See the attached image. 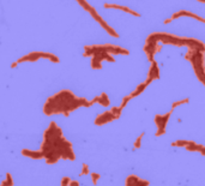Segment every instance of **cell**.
<instances>
[{"label":"cell","instance_id":"obj_1","mask_svg":"<svg viewBox=\"0 0 205 186\" xmlns=\"http://www.w3.org/2000/svg\"><path fill=\"white\" fill-rule=\"evenodd\" d=\"M40 150L47 164H55L60 158L68 161L76 160L72 143L64 137L62 130L55 121H52L46 129Z\"/></svg>","mask_w":205,"mask_h":186},{"label":"cell","instance_id":"obj_2","mask_svg":"<svg viewBox=\"0 0 205 186\" xmlns=\"http://www.w3.org/2000/svg\"><path fill=\"white\" fill-rule=\"evenodd\" d=\"M79 107H91L90 101L85 97H77L71 90L64 89L46 100L42 111L47 117L55 114L68 117L71 112H74Z\"/></svg>","mask_w":205,"mask_h":186},{"label":"cell","instance_id":"obj_3","mask_svg":"<svg viewBox=\"0 0 205 186\" xmlns=\"http://www.w3.org/2000/svg\"><path fill=\"white\" fill-rule=\"evenodd\" d=\"M185 59L192 64L197 78L201 84H204V49L200 48L187 49V53L185 54Z\"/></svg>","mask_w":205,"mask_h":186},{"label":"cell","instance_id":"obj_4","mask_svg":"<svg viewBox=\"0 0 205 186\" xmlns=\"http://www.w3.org/2000/svg\"><path fill=\"white\" fill-rule=\"evenodd\" d=\"M77 1H78V4H79V5H80L85 11H88V12H89V13H90V15H91V16H92V17H94V18H95L100 24H101V27H102V28H105V29L108 31V34H109V35H112V36H114V37H118V36H119V35L115 33V30H114V29H112V28H111V27H109V25H108L103 19L101 18V16H100V15H97L96 10H95L90 4H88V3L85 1V0H77Z\"/></svg>","mask_w":205,"mask_h":186},{"label":"cell","instance_id":"obj_5","mask_svg":"<svg viewBox=\"0 0 205 186\" xmlns=\"http://www.w3.org/2000/svg\"><path fill=\"white\" fill-rule=\"evenodd\" d=\"M41 58H45V59H48L53 62H59V58L52 53H47V52H31L22 58H19L16 62L17 64H21V62H34V61H37L39 59Z\"/></svg>","mask_w":205,"mask_h":186},{"label":"cell","instance_id":"obj_6","mask_svg":"<svg viewBox=\"0 0 205 186\" xmlns=\"http://www.w3.org/2000/svg\"><path fill=\"white\" fill-rule=\"evenodd\" d=\"M173 109H170L168 113L166 114H156L155 118H154V121H155V125L157 127L156 130V133L155 136L156 137H160V136H163L166 133V129H167V124L170 119V115L173 114Z\"/></svg>","mask_w":205,"mask_h":186},{"label":"cell","instance_id":"obj_7","mask_svg":"<svg viewBox=\"0 0 205 186\" xmlns=\"http://www.w3.org/2000/svg\"><path fill=\"white\" fill-rule=\"evenodd\" d=\"M114 120H118V118H117L111 111H106V112L101 113V114H98V115L96 117V119H95V125H96V126H103V125H106V124H108V123H112V121H114Z\"/></svg>","mask_w":205,"mask_h":186},{"label":"cell","instance_id":"obj_8","mask_svg":"<svg viewBox=\"0 0 205 186\" xmlns=\"http://www.w3.org/2000/svg\"><path fill=\"white\" fill-rule=\"evenodd\" d=\"M149 185H150L149 180L142 179L134 174H130L125 179V186H149Z\"/></svg>","mask_w":205,"mask_h":186},{"label":"cell","instance_id":"obj_9","mask_svg":"<svg viewBox=\"0 0 205 186\" xmlns=\"http://www.w3.org/2000/svg\"><path fill=\"white\" fill-rule=\"evenodd\" d=\"M158 78H160V68H158L157 62L154 60V61H151V66L149 68V73H148V77H146L145 83L149 85V84H151L152 80L158 79Z\"/></svg>","mask_w":205,"mask_h":186},{"label":"cell","instance_id":"obj_10","mask_svg":"<svg viewBox=\"0 0 205 186\" xmlns=\"http://www.w3.org/2000/svg\"><path fill=\"white\" fill-rule=\"evenodd\" d=\"M95 103H100L102 107H108L111 105V100L108 97V95L106 94V92H102V94L95 96L91 101H90V106L95 105Z\"/></svg>","mask_w":205,"mask_h":186},{"label":"cell","instance_id":"obj_11","mask_svg":"<svg viewBox=\"0 0 205 186\" xmlns=\"http://www.w3.org/2000/svg\"><path fill=\"white\" fill-rule=\"evenodd\" d=\"M180 17H191V18H195V19L200 21L201 23H204V19H203L201 17H199V16H197L195 13H192V12H189V11H186V10H181V11H178V12L173 13V16L170 17V19L174 21L175 18H180Z\"/></svg>","mask_w":205,"mask_h":186},{"label":"cell","instance_id":"obj_12","mask_svg":"<svg viewBox=\"0 0 205 186\" xmlns=\"http://www.w3.org/2000/svg\"><path fill=\"white\" fill-rule=\"evenodd\" d=\"M22 155L25 156V157H29V158H34V160H42L43 158V154L41 150H29V149H23L22 151Z\"/></svg>","mask_w":205,"mask_h":186},{"label":"cell","instance_id":"obj_13","mask_svg":"<svg viewBox=\"0 0 205 186\" xmlns=\"http://www.w3.org/2000/svg\"><path fill=\"white\" fill-rule=\"evenodd\" d=\"M105 9H115V10H121V11H125L134 17H139L140 15L138 12H136L134 10H131L128 7H125V6H120V5H117V4H105Z\"/></svg>","mask_w":205,"mask_h":186},{"label":"cell","instance_id":"obj_14","mask_svg":"<svg viewBox=\"0 0 205 186\" xmlns=\"http://www.w3.org/2000/svg\"><path fill=\"white\" fill-rule=\"evenodd\" d=\"M148 86V84L144 82V83H142V84H139L132 92H131V94H130V96H131V99H133V97H137L138 95H140L142 94V92L145 90V88Z\"/></svg>","mask_w":205,"mask_h":186},{"label":"cell","instance_id":"obj_15","mask_svg":"<svg viewBox=\"0 0 205 186\" xmlns=\"http://www.w3.org/2000/svg\"><path fill=\"white\" fill-rule=\"evenodd\" d=\"M13 185H15L13 179H12L11 174L7 173V174H6V179L3 180V182H1V185H0V186H13Z\"/></svg>","mask_w":205,"mask_h":186},{"label":"cell","instance_id":"obj_16","mask_svg":"<svg viewBox=\"0 0 205 186\" xmlns=\"http://www.w3.org/2000/svg\"><path fill=\"white\" fill-rule=\"evenodd\" d=\"M144 132H142L140 135H139V137L136 139V142H134V144H133V150H137V149H139L140 147H142V139H143V137H144Z\"/></svg>","mask_w":205,"mask_h":186},{"label":"cell","instance_id":"obj_17","mask_svg":"<svg viewBox=\"0 0 205 186\" xmlns=\"http://www.w3.org/2000/svg\"><path fill=\"white\" fill-rule=\"evenodd\" d=\"M189 102V99H183V100H180V101H175V102H173V105H172V109L174 111L176 107H179V106H181V105H186V103H188Z\"/></svg>","mask_w":205,"mask_h":186},{"label":"cell","instance_id":"obj_18","mask_svg":"<svg viewBox=\"0 0 205 186\" xmlns=\"http://www.w3.org/2000/svg\"><path fill=\"white\" fill-rule=\"evenodd\" d=\"M89 173H90V169H89L88 164H86V163H83V164H82V170H80V173H79V176L86 175V174H89Z\"/></svg>","mask_w":205,"mask_h":186},{"label":"cell","instance_id":"obj_19","mask_svg":"<svg viewBox=\"0 0 205 186\" xmlns=\"http://www.w3.org/2000/svg\"><path fill=\"white\" fill-rule=\"evenodd\" d=\"M90 174V176H91V180H92V184L94 185H96L97 184V181L100 180V178H101V174L100 173H89Z\"/></svg>","mask_w":205,"mask_h":186},{"label":"cell","instance_id":"obj_20","mask_svg":"<svg viewBox=\"0 0 205 186\" xmlns=\"http://www.w3.org/2000/svg\"><path fill=\"white\" fill-rule=\"evenodd\" d=\"M130 100H132L130 95H127V96H125V97L123 99V102H121V105H120V108H121V109H124V108L126 107V105H127V103L130 102Z\"/></svg>","mask_w":205,"mask_h":186},{"label":"cell","instance_id":"obj_21","mask_svg":"<svg viewBox=\"0 0 205 186\" xmlns=\"http://www.w3.org/2000/svg\"><path fill=\"white\" fill-rule=\"evenodd\" d=\"M70 180H71V178H68V176H64V178L61 179V181H60V186H68Z\"/></svg>","mask_w":205,"mask_h":186},{"label":"cell","instance_id":"obj_22","mask_svg":"<svg viewBox=\"0 0 205 186\" xmlns=\"http://www.w3.org/2000/svg\"><path fill=\"white\" fill-rule=\"evenodd\" d=\"M68 186H79V181H77V180H70Z\"/></svg>","mask_w":205,"mask_h":186},{"label":"cell","instance_id":"obj_23","mask_svg":"<svg viewBox=\"0 0 205 186\" xmlns=\"http://www.w3.org/2000/svg\"><path fill=\"white\" fill-rule=\"evenodd\" d=\"M199 1H200V3H203V1H204V0H199Z\"/></svg>","mask_w":205,"mask_h":186}]
</instances>
